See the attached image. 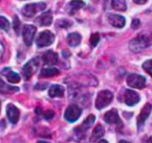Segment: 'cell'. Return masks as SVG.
Listing matches in <instances>:
<instances>
[{
    "mask_svg": "<svg viewBox=\"0 0 152 143\" xmlns=\"http://www.w3.org/2000/svg\"><path fill=\"white\" fill-rule=\"evenodd\" d=\"M152 45V34H140L132 39L129 43V48L133 52H140Z\"/></svg>",
    "mask_w": 152,
    "mask_h": 143,
    "instance_id": "obj_1",
    "label": "cell"
},
{
    "mask_svg": "<svg viewBox=\"0 0 152 143\" xmlns=\"http://www.w3.org/2000/svg\"><path fill=\"white\" fill-rule=\"evenodd\" d=\"M113 93L108 91V90H102L98 94L96 102H95V106L97 109L101 110L105 107H107L113 100Z\"/></svg>",
    "mask_w": 152,
    "mask_h": 143,
    "instance_id": "obj_2",
    "label": "cell"
},
{
    "mask_svg": "<svg viewBox=\"0 0 152 143\" xmlns=\"http://www.w3.org/2000/svg\"><path fill=\"white\" fill-rule=\"evenodd\" d=\"M82 114V109L77 104H70L64 112V119L69 122H76Z\"/></svg>",
    "mask_w": 152,
    "mask_h": 143,
    "instance_id": "obj_3",
    "label": "cell"
},
{
    "mask_svg": "<svg viewBox=\"0 0 152 143\" xmlns=\"http://www.w3.org/2000/svg\"><path fill=\"white\" fill-rule=\"evenodd\" d=\"M54 41L55 35L50 31H43L39 34L36 43L39 48H43L51 45Z\"/></svg>",
    "mask_w": 152,
    "mask_h": 143,
    "instance_id": "obj_4",
    "label": "cell"
},
{
    "mask_svg": "<svg viewBox=\"0 0 152 143\" xmlns=\"http://www.w3.org/2000/svg\"><path fill=\"white\" fill-rule=\"evenodd\" d=\"M127 85L130 87L132 88H138V89H141L145 87L146 84V79L141 76V75H138V74H131L127 77L126 79Z\"/></svg>",
    "mask_w": 152,
    "mask_h": 143,
    "instance_id": "obj_5",
    "label": "cell"
},
{
    "mask_svg": "<svg viewBox=\"0 0 152 143\" xmlns=\"http://www.w3.org/2000/svg\"><path fill=\"white\" fill-rule=\"evenodd\" d=\"M46 8V5L44 3H37V4H28L23 7L22 9V14L26 17H32L39 11H42Z\"/></svg>",
    "mask_w": 152,
    "mask_h": 143,
    "instance_id": "obj_6",
    "label": "cell"
},
{
    "mask_svg": "<svg viewBox=\"0 0 152 143\" xmlns=\"http://www.w3.org/2000/svg\"><path fill=\"white\" fill-rule=\"evenodd\" d=\"M36 32H37V28L34 25L31 24L24 25L23 29V41L27 46H31L32 44Z\"/></svg>",
    "mask_w": 152,
    "mask_h": 143,
    "instance_id": "obj_7",
    "label": "cell"
},
{
    "mask_svg": "<svg viewBox=\"0 0 152 143\" xmlns=\"http://www.w3.org/2000/svg\"><path fill=\"white\" fill-rule=\"evenodd\" d=\"M38 66H39L38 59H33L24 65V67L23 68V75L26 79H29L31 78V76L36 72Z\"/></svg>",
    "mask_w": 152,
    "mask_h": 143,
    "instance_id": "obj_8",
    "label": "cell"
},
{
    "mask_svg": "<svg viewBox=\"0 0 152 143\" xmlns=\"http://www.w3.org/2000/svg\"><path fill=\"white\" fill-rule=\"evenodd\" d=\"M94 122H95V116L92 115V114L89 115V116L87 117V119H85V121L82 123V125H81L79 128L75 129V133H76V135H77L78 137H80V139H81V137L83 136L84 132H85L86 130H88L93 125Z\"/></svg>",
    "mask_w": 152,
    "mask_h": 143,
    "instance_id": "obj_9",
    "label": "cell"
},
{
    "mask_svg": "<svg viewBox=\"0 0 152 143\" xmlns=\"http://www.w3.org/2000/svg\"><path fill=\"white\" fill-rule=\"evenodd\" d=\"M140 96L133 90L127 89L124 92V102L127 105L132 106L140 102Z\"/></svg>",
    "mask_w": 152,
    "mask_h": 143,
    "instance_id": "obj_10",
    "label": "cell"
},
{
    "mask_svg": "<svg viewBox=\"0 0 152 143\" xmlns=\"http://www.w3.org/2000/svg\"><path fill=\"white\" fill-rule=\"evenodd\" d=\"M7 117L9 119V121L15 124L17 123V122L19 121V118H20V111L19 109L12 104H9L7 107Z\"/></svg>",
    "mask_w": 152,
    "mask_h": 143,
    "instance_id": "obj_11",
    "label": "cell"
},
{
    "mask_svg": "<svg viewBox=\"0 0 152 143\" xmlns=\"http://www.w3.org/2000/svg\"><path fill=\"white\" fill-rule=\"evenodd\" d=\"M151 104H147L140 111V113L139 114L138 118H137V125H138V128L140 129L143 125H144V122L145 121L148 119V117L149 116L150 114V112H151Z\"/></svg>",
    "mask_w": 152,
    "mask_h": 143,
    "instance_id": "obj_12",
    "label": "cell"
},
{
    "mask_svg": "<svg viewBox=\"0 0 152 143\" xmlns=\"http://www.w3.org/2000/svg\"><path fill=\"white\" fill-rule=\"evenodd\" d=\"M104 120L107 123L109 124H121V119L118 115V113L115 109H112L106 113L104 115Z\"/></svg>",
    "mask_w": 152,
    "mask_h": 143,
    "instance_id": "obj_13",
    "label": "cell"
},
{
    "mask_svg": "<svg viewBox=\"0 0 152 143\" xmlns=\"http://www.w3.org/2000/svg\"><path fill=\"white\" fill-rule=\"evenodd\" d=\"M108 22L109 24L115 28H123L125 25V18L119 15L110 14L108 15Z\"/></svg>",
    "mask_w": 152,
    "mask_h": 143,
    "instance_id": "obj_14",
    "label": "cell"
},
{
    "mask_svg": "<svg viewBox=\"0 0 152 143\" xmlns=\"http://www.w3.org/2000/svg\"><path fill=\"white\" fill-rule=\"evenodd\" d=\"M85 6V3L83 0H72L70 1L66 7V11L70 15H73L76 11H78L79 9L83 8Z\"/></svg>",
    "mask_w": 152,
    "mask_h": 143,
    "instance_id": "obj_15",
    "label": "cell"
},
{
    "mask_svg": "<svg viewBox=\"0 0 152 143\" xmlns=\"http://www.w3.org/2000/svg\"><path fill=\"white\" fill-rule=\"evenodd\" d=\"M53 20L52 17V14L50 11H48L46 13H43L42 15H40L37 19H36V23L39 25V26H48L51 24Z\"/></svg>",
    "mask_w": 152,
    "mask_h": 143,
    "instance_id": "obj_16",
    "label": "cell"
},
{
    "mask_svg": "<svg viewBox=\"0 0 152 143\" xmlns=\"http://www.w3.org/2000/svg\"><path fill=\"white\" fill-rule=\"evenodd\" d=\"M42 59L47 65H55L58 62V56L53 50H48L43 54Z\"/></svg>",
    "mask_w": 152,
    "mask_h": 143,
    "instance_id": "obj_17",
    "label": "cell"
},
{
    "mask_svg": "<svg viewBox=\"0 0 152 143\" xmlns=\"http://www.w3.org/2000/svg\"><path fill=\"white\" fill-rule=\"evenodd\" d=\"M2 73L6 75L7 80L10 83H18L21 80V77L19 76V74L14 72V71H12V70H10L8 67H7L6 69H4L2 71Z\"/></svg>",
    "mask_w": 152,
    "mask_h": 143,
    "instance_id": "obj_18",
    "label": "cell"
},
{
    "mask_svg": "<svg viewBox=\"0 0 152 143\" xmlns=\"http://www.w3.org/2000/svg\"><path fill=\"white\" fill-rule=\"evenodd\" d=\"M67 43L72 46V47H76L78 46L82 41V36L77 33H70L68 34L67 36Z\"/></svg>",
    "mask_w": 152,
    "mask_h": 143,
    "instance_id": "obj_19",
    "label": "cell"
},
{
    "mask_svg": "<svg viewBox=\"0 0 152 143\" xmlns=\"http://www.w3.org/2000/svg\"><path fill=\"white\" fill-rule=\"evenodd\" d=\"M64 94V89L62 86L59 85H53L48 91V95L50 97H62Z\"/></svg>",
    "mask_w": 152,
    "mask_h": 143,
    "instance_id": "obj_20",
    "label": "cell"
},
{
    "mask_svg": "<svg viewBox=\"0 0 152 143\" xmlns=\"http://www.w3.org/2000/svg\"><path fill=\"white\" fill-rule=\"evenodd\" d=\"M105 134V129L102 125H97L96 128L94 129L91 136V142H95L97 140H99V139H101Z\"/></svg>",
    "mask_w": 152,
    "mask_h": 143,
    "instance_id": "obj_21",
    "label": "cell"
},
{
    "mask_svg": "<svg viewBox=\"0 0 152 143\" xmlns=\"http://www.w3.org/2000/svg\"><path fill=\"white\" fill-rule=\"evenodd\" d=\"M60 73V71L56 67H45L41 70L40 77L41 78H50L56 76Z\"/></svg>",
    "mask_w": 152,
    "mask_h": 143,
    "instance_id": "obj_22",
    "label": "cell"
},
{
    "mask_svg": "<svg viewBox=\"0 0 152 143\" xmlns=\"http://www.w3.org/2000/svg\"><path fill=\"white\" fill-rule=\"evenodd\" d=\"M111 6L113 9H115V11H120V12H124L127 8L125 0H112Z\"/></svg>",
    "mask_w": 152,
    "mask_h": 143,
    "instance_id": "obj_23",
    "label": "cell"
},
{
    "mask_svg": "<svg viewBox=\"0 0 152 143\" xmlns=\"http://www.w3.org/2000/svg\"><path fill=\"white\" fill-rule=\"evenodd\" d=\"M19 90L18 87H11L4 83V81L0 79V93H15Z\"/></svg>",
    "mask_w": 152,
    "mask_h": 143,
    "instance_id": "obj_24",
    "label": "cell"
},
{
    "mask_svg": "<svg viewBox=\"0 0 152 143\" xmlns=\"http://www.w3.org/2000/svg\"><path fill=\"white\" fill-rule=\"evenodd\" d=\"M9 27H10V24L8 20L4 16H0V28L7 32L9 30Z\"/></svg>",
    "mask_w": 152,
    "mask_h": 143,
    "instance_id": "obj_25",
    "label": "cell"
},
{
    "mask_svg": "<svg viewBox=\"0 0 152 143\" xmlns=\"http://www.w3.org/2000/svg\"><path fill=\"white\" fill-rule=\"evenodd\" d=\"M56 25L58 27H61V28H68L72 25V23L68 20H65V19H62V20H59L57 21L56 23Z\"/></svg>",
    "mask_w": 152,
    "mask_h": 143,
    "instance_id": "obj_26",
    "label": "cell"
},
{
    "mask_svg": "<svg viewBox=\"0 0 152 143\" xmlns=\"http://www.w3.org/2000/svg\"><path fill=\"white\" fill-rule=\"evenodd\" d=\"M99 40H100V37H99V33H94V34H92L91 37V40H90L91 46H93V47L97 46V44L99 42Z\"/></svg>",
    "mask_w": 152,
    "mask_h": 143,
    "instance_id": "obj_27",
    "label": "cell"
},
{
    "mask_svg": "<svg viewBox=\"0 0 152 143\" xmlns=\"http://www.w3.org/2000/svg\"><path fill=\"white\" fill-rule=\"evenodd\" d=\"M13 25H14V29H15V33L18 34V33H19V32H20V21H19V19H18V17H17L16 16H15Z\"/></svg>",
    "mask_w": 152,
    "mask_h": 143,
    "instance_id": "obj_28",
    "label": "cell"
},
{
    "mask_svg": "<svg viewBox=\"0 0 152 143\" xmlns=\"http://www.w3.org/2000/svg\"><path fill=\"white\" fill-rule=\"evenodd\" d=\"M143 68H145L147 71H148V72H150V71H152V59H149V60H147L143 63L142 65Z\"/></svg>",
    "mask_w": 152,
    "mask_h": 143,
    "instance_id": "obj_29",
    "label": "cell"
},
{
    "mask_svg": "<svg viewBox=\"0 0 152 143\" xmlns=\"http://www.w3.org/2000/svg\"><path fill=\"white\" fill-rule=\"evenodd\" d=\"M54 112L53 111H51V110H48V111H47L45 113H44V118L46 119V120H51L53 117H54Z\"/></svg>",
    "mask_w": 152,
    "mask_h": 143,
    "instance_id": "obj_30",
    "label": "cell"
},
{
    "mask_svg": "<svg viewBox=\"0 0 152 143\" xmlns=\"http://www.w3.org/2000/svg\"><path fill=\"white\" fill-rule=\"evenodd\" d=\"M140 25V22L139 19H134L132 23V29H138Z\"/></svg>",
    "mask_w": 152,
    "mask_h": 143,
    "instance_id": "obj_31",
    "label": "cell"
},
{
    "mask_svg": "<svg viewBox=\"0 0 152 143\" xmlns=\"http://www.w3.org/2000/svg\"><path fill=\"white\" fill-rule=\"evenodd\" d=\"M147 1H148V0H133V2H134L135 4H138V5H143V4H145Z\"/></svg>",
    "mask_w": 152,
    "mask_h": 143,
    "instance_id": "obj_32",
    "label": "cell"
},
{
    "mask_svg": "<svg viewBox=\"0 0 152 143\" xmlns=\"http://www.w3.org/2000/svg\"><path fill=\"white\" fill-rule=\"evenodd\" d=\"M4 51H5V47H4V45L1 42H0V57L3 56Z\"/></svg>",
    "mask_w": 152,
    "mask_h": 143,
    "instance_id": "obj_33",
    "label": "cell"
},
{
    "mask_svg": "<svg viewBox=\"0 0 152 143\" xmlns=\"http://www.w3.org/2000/svg\"><path fill=\"white\" fill-rule=\"evenodd\" d=\"M147 143H152V136H151V137H149V138L148 139Z\"/></svg>",
    "mask_w": 152,
    "mask_h": 143,
    "instance_id": "obj_34",
    "label": "cell"
},
{
    "mask_svg": "<svg viewBox=\"0 0 152 143\" xmlns=\"http://www.w3.org/2000/svg\"><path fill=\"white\" fill-rule=\"evenodd\" d=\"M98 143H108V142H107V140H105V139H101V140H99Z\"/></svg>",
    "mask_w": 152,
    "mask_h": 143,
    "instance_id": "obj_35",
    "label": "cell"
},
{
    "mask_svg": "<svg viewBox=\"0 0 152 143\" xmlns=\"http://www.w3.org/2000/svg\"><path fill=\"white\" fill-rule=\"evenodd\" d=\"M119 143H131V142H129V141H126V140H121Z\"/></svg>",
    "mask_w": 152,
    "mask_h": 143,
    "instance_id": "obj_36",
    "label": "cell"
},
{
    "mask_svg": "<svg viewBox=\"0 0 152 143\" xmlns=\"http://www.w3.org/2000/svg\"><path fill=\"white\" fill-rule=\"evenodd\" d=\"M37 143H48V142H47V141H43V140H39V141H38Z\"/></svg>",
    "mask_w": 152,
    "mask_h": 143,
    "instance_id": "obj_37",
    "label": "cell"
},
{
    "mask_svg": "<svg viewBox=\"0 0 152 143\" xmlns=\"http://www.w3.org/2000/svg\"><path fill=\"white\" fill-rule=\"evenodd\" d=\"M0 110H1V103H0Z\"/></svg>",
    "mask_w": 152,
    "mask_h": 143,
    "instance_id": "obj_38",
    "label": "cell"
}]
</instances>
